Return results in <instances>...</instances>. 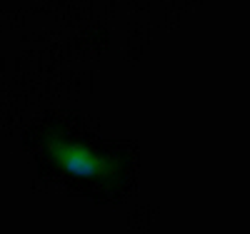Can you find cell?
Returning <instances> with one entry per match:
<instances>
[{
  "label": "cell",
  "instance_id": "1",
  "mask_svg": "<svg viewBox=\"0 0 250 234\" xmlns=\"http://www.w3.org/2000/svg\"><path fill=\"white\" fill-rule=\"evenodd\" d=\"M48 155L50 160L73 177H85V180H113L115 175V162L98 155L83 142L73 140H48Z\"/></svg>",
  "mask_w": 250,
  "mask_h": 234
}]
</instances>
